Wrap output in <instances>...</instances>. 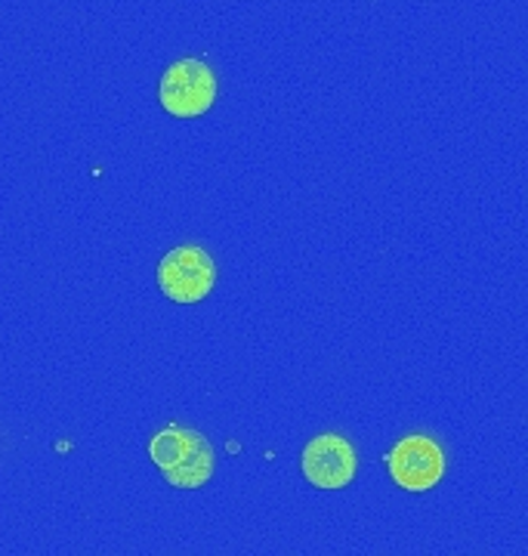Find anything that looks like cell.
Returning <instances> with one entry per match:
<instances>
[{
    "label": "cell",
    "instance_id": "1",
    "mask_svg": "<svg viewBox=\"0 0 528 556\" xmlns=\"http://www.w3.org/2000/svg\"><path fill=\"white\" fill-rule=\"evenodd\" d=\"M149 457L158 467V473L174 489L196 492L214 479V445H211V439L192 427H179V424L161 427L155 437L149 439Z\"/></svg>",
    "mask_w": 528,
    "mask_h": 556
},
{
    "label": "cell",
    "instance_id": "2",
    "mask_svg": "<svg viewBox=\"0 0 528 556\" xmlns=\"http://www.w3.org/2000/svg\"><path fill=\"white\" fill-rule=\"evenodd\" d=\"M158 100L164 105V112L174 115V118L189 121L208 115L216 100L214 68L204 60H196V56L176 60L174 65L161 75Z\"/></svg>",
    "mask_w": 528,
    "mask_h": 556
},
{
    "label": "cell",
    "instance_id": "3",
    "mask_svg": "<svg viewBox=\"0 0 528 556\" xmlns=\"http://www.w3.org/2000/svg\"><path fill=\"white\" fill-rule=\"evenodd\" d=\"M214 257L198 244L174 248L158 263V288H161L164 298L174 300V303H201L214 291Z\"/></svg>",
    "mask_w": 528,
    "mask_h": 556
},
{
    "label": "cell",
    "instance_id": "4",
    "mask_svg": "<svg viewBox=\"0 0 528 556\" xmlns=\"http://www.w3.org/2000/svg\"><path fill=\"white\" fill-rule=\"evenodd\" d=\"M300 467H303V477L310 485L337 492V489H347L359 473V455L347 437L322 433V437L310 439V445L303 448Z\"/></svg>",
    "mask_w": 528,
    "mask_h": 556
},
{
    "label": "cell",
    "instance_id": "5",
    "mask_svg": "<svg viewBox=\"0 0 528 556\" xmlns=\"http://www.w3.org/2000/svg\"><path fill=\"white\" fill-rule=\"evenodd\" d=\"M390 477L405 492H430L445 477V452L432 437L414 433L390 452Z\"/></svg>",
    "mask_w": 528,
    "mask_h": 556
}]
</instances>
